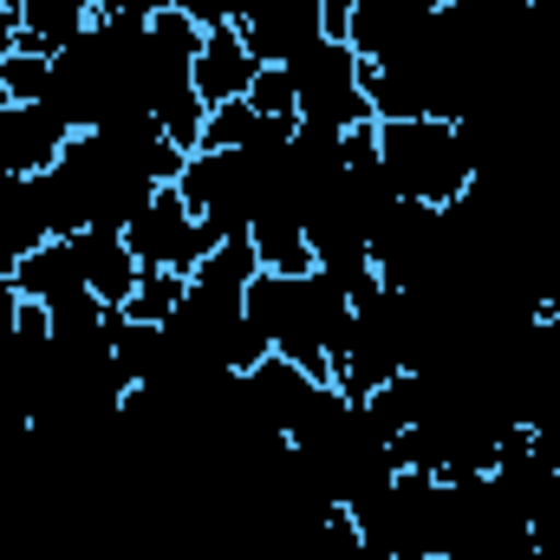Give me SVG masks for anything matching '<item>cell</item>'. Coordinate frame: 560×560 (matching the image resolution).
Returning a JSON list of instances; mask_svg holds the SVG:
<instances>
[{
    "mask_svg": "<svg viewBox=\"0 0 560 560\" xmlns=\"http://www.w3.org/2000/svg\"><path fill=\"white\" fill-rule=\"evenodd\" d=\"M248 326L268 339V352L306 365L313 378L332 385V365L346 352V332H352V293L332 275H261L248 280Z\"/></svg>",
    "mask_w": 560,
    "mask_h": 560,
    "instance_id": "6da1fadb",
    "label": "cell"
},
{
    "mask_svg": "<svg viewBox=\"0 0 560 560\" xmlns=\"http://www.w3.org/2000/svg\"><path fill=\"white\" fill-rule=\"evenodd\" d=\"M372 138H378V163H385V183L398 189V202L450 209L476 183L450 118H378Z\"/></svg>",
    "mask_w": 560,
    "mask_h": 560,
    "instance_id": "7a4b0ae2",
    "label": "cell"
},
{
    "mask_svg": "<svg viewBox=\"0 0 560 560\" xmlns=\"http://www.w3.org/2000/svg\"><path fill=\"white\" fill-rule=\"evenodd\" d=\"M528 541L535 528L495 469L443 476V560H515Z\"/></svg>",
    "mask_w": 560,
    "mask_h": 560,
    "instance_id": "3957f363",
    "label": "cell"
},
{
    "mask_svg": "<svg viewBox=\"0 0 560 560\" xmlns=\"http://www.w3.org/2000/svg\"><path fill=\"white\" fill-rule=\"evenodd\" d=\"M411 372V306L398 287H372L365 300H352V332H346V352L332 365V385L365 405L372 392H385L392 378Z\"/></svg>",
    "mask_w": 560,
    "mask_h": 560,
    "instance_id": "277c9868",
    "label": "cell"
},
{
    "mask_svg": "<svg viewBox=\"0 0 560 560\" xmlns=\"http://www.w3.org/2000/svg\"><path fill=\"white\" fill-rule=\"evenodd\" d=\"M365 548L385 555H443V476L430 469H398L385 489L346 509Z\"/></svg>",
    "mask_w": 560,
    "mask_h": 560,
    "instance_id": "5b68a950",
    "label": "cell"
},
{
    "mask_svg": "<svg viewBox=\"0 0 560 560\" xmlns=\"http://www.w3.org/2000/svg\"><path fill=\"white\" fill-rule=\"evenodd\" d=\"M287 79H293V112L300 125H319V131H365L372 125V98H365V59L326 33L313 39L300 59H287Z\"/></svg>",
    "mask_w": 560,
    "mask_h": 560,
    "instance_id": "8992f818",
    "label": "cell"
},
{
    "mask_svg": "<svg viewBox=\"0 0 560 560\" xmlns=\"http://www.w3.org/2000/svg\"><path fill=\"white\" fill-rule=\"evenodd\" d=\"M176 196L222 242L229 235H248L255 229V209H261V156H248V150H189V163L176 176Z\"/></svg>",
    "mask_w": 560,
    "mask_h": 560,
    "instance_id": "52a82bcc",
    "label": "cell"
},
{
    "mask_svg": "<svg viewBox=\"0 0 560 560\" xmlns=\"http://www.w3.org/2000/svg\"><path fill=\"white\" fill-rule=\"evenodd\" d=\"M125 242H131V255H138V268H170V275H196L202 268V255L222 242L209 222H196V209L176 196V183H163L150 202H143V215L125 229Z\"/></svg>",
    "mask_w": 560,
    "mask_h": 560,
    "instance_id": "ba28073f",
    "label": "cell"
},
{
    "mask_svg": "<svg viewBox=\"0 0 560 560\" xmlns=\"http://www.w3.org/2000/svg\"><path fill=\"white\" fill-rule=\"evenodd\" d=\"M235 26L261 66H287L313 39H326V0H255Z\"/></svg>",
    "mask_w": 560,
    "mask_h": 560,
    "instance_id": "9c48e42d",
    "label": "cell"
},
{
    "mask_svg": "<svg viewBox=\"0 0 560 560\" xmlns=\"http://www.w3.org/2000/svg\"><path fill=\"white\" fill-rule=\"evenodd\" d=\"M66 143H72V131L52 105L0 98V176H46Z\"/></svg>",
    "mask_w": 560,
    "mask_h": 560,
    "instance_id": "30bf717a",
    "label": "cell"
},
{
    "mask_svg": "<svg viewBox=\"0 0 560 560\" xmlns=\"http://www.w3.org/2000/svg\"><path fill=\"white\" fill-rule=\"evenodd\" d=\"M450 0H359L352 7V20H346V46L372 66V59H385V52H398V46H411L423 26L443 13Z\"/></svg>",
    "mask_w": 560,
    "mask_h": 560,
    "instance_id": "8fae6325",
    "label": "cell"
},
{
    "mask_svg": "<svg viewBox=\"0 0 560 560\" xmlns=\"http://www.w3.org/2000/svg\"><path fill=\"white\" fill-rule=\"evenodd\" d=\"M242 392H248V405H255L268 423H280V436H293V430L306 423V411L319 405L326 378H313L306 365H293V359L268 352L255 372H242Z\"/></svg>",
    "mask_w": 560,
    "mask_h": 560,
    "instance_id": "7c38bea8",
    "label": "cell"
},
{
    "mask_svg": "<svg viewBox=\"0 0 560 560\" xmlns=\"http://www.w3.org/2000/svg\"><path fill=\"white\" fill-rule=\"evenodd\" d=\"M255 72H261V59L248 52V39H242L235 20L202 26V46H196V92H202L209 112L229 105V98H248V92H255Z\"/></svg>",
    "mask_w": 560,
    "mask_h": 560,
    "instance_id": "4fadbf2b",
    "label": "cell"
},
{
    "mask_svg": "<svg viewBox=\"0 0 560 560\" xmlns=\"http://www.w3.org/2000/svg\"><path fill=\"white\" fill-rule=\"evenodd\" d=\"M66 248H72V268L85 280V293H98L105 306H125L131 300V287H138V255H131V242L125 235H112V229H79V235H66Z\"/></svg>",
    "mask_w": 560,
    "mask_h": 560,
    "instance_id": "5bb4252c",
    "label": "cell"
},
{
    "mask_svg": "<svg viewBox=\"0 0 560 560\" xmlns=\"http://www.w3.org/2000/svg\"><path fill=\"white\" fill-rule=\"evenodd\" d=\"M20 13V46L33 52H66L92 26V0H13Z\"/></svg>",
    "mask_w": 560,
    "mask_h": 560,
    "instance_id": "9a60e30c",
    "label": "cell"
},
{
    "mask_svg": "<svg viewBox=\"0 0 560 560\" xmlns=\"http://www.w3.org/2000/svg\"><path fill=\"white\" fill-rule=\"evenodd\" d=\"M7 280L20 287V300H39V306H59V300H72V293H85V280L72 268V248H66V242H39Z\"/></svg>",
    "mask_w": 560,
    "mask_h": 560,
    "instance_id": "2e32d148",
    "label": "cell"
},
{
    "mask_svg": "<svg viewBox=\"0 0 560 560\" xmlns=\"http://www.w3.org/2000/svg\"><path fill=\"white\" fill-rule=\"evenodd\" d=\"M261 275V255H255V242L248 235H229V242H215L209 255H202V268L189 275L196 293H215V300H248V280Z\"/></svg>",
    "mask_w": 560,
    "mask_h": 560,
    "instance_id": "e0dca14e",
    "label": "cell"
},
{
    "mask_svg": "<svg viewBox=\"0 0 560 560\" xmlns=\"http://www.w3.org/2000/svg\"><path fill=\"white\" fill-rule=\"evenodd\" d=\"M248 242H255V255H261L268 275H313V242H306V229H293V222H255Z\"/></svg>",
    "mask_w": 560,
    "mask_h": 560,
    "instance_id": "ac0fdd59",
    "label": "cell"
},
{
    "mask_svg": "<svg viewBox=\"0 0 560 560\" xmlns=\"http://www.w3.org/2000/svg\"><path fill=\"white\" fill-rule=\"evenodd\" d=\"M183 287H189V275H170V268H143L138 287H131V300L118 306L125 319H143V326H163L176 306H183Z\"/></svg>",
    "mask_w": 560,
    "mask_h": 560,
    "instance_id": "d6986e66",
    "label": "cell"
},
{
    "mask_svg": "<svg viewBox=\"0 0 560 560\" xmlns=\"http://www.w3.org/2000/svg\"><path fill=\"white\" fill-rule=\"evenodd\" d=\"M46 85H52V52H33V46H13L0 59V92L20 98V105H46Z\"/></svg>",
    "mask_w": 560,
    "mask_h": 560,
    "instance_id": "ffe728a7",
    "label": "cell"
},
{
    "mask_svg": "<svg viewBox=\"0 0 560 560\" xmlns=\"http://www.w3.org/2000/svg\"><path fill=\"white\" fill-rule=\"evenodd\" d=\"M248 105H255V112H268V118H287V125H300L287 66H261V72H255V92H248Z\"/></svg>",
    "mask_w": 560,
    "mask_h": 560,
    "instance_id": "44dd1931",
    "label": "cell"
},
{
    "mask_svg": "<svg viewBox=\"0 0 560 560\" xmlns=\"http://www.w3.org/2000/svg\"><path fill=\"white\" fill-rule=\"evenodd\" d=\"M163 7H170V0H92V13H112V20H156V13H163Z\"/></svg>",
    "mask_w": 560,
    "mask_h": 560,
    "instance_id": "7402d4cb",
    "label": "cell"
},
{
    "mask_svg": "<svg viewBox=\"0 0 560 560\" xmlns=\"http://www.w3.org/2000/svg\"><path fill=\"white\" fill-rule=\"evenodd\" d=\"M13 46H20V13H13V7H0V59H7Z\"/></svg>",
    "mask_w": 560,
    "mask_h": 560,
    "instance_id": "603a6c76",
    "label": "cell"
},
{
    "mask_svg": "<svg viewBox=\"0 0 560 560\" xmlns=\"http://www.w3.org/2000/svg\"><path fill=\"white\" fill-rule=\"evenodd\" d=\"M352 7H359V0H326V33H346V20H352Z\"/></svg>",
    "mask_w": 560,
    "mask_h": 560,
    "instance_id": "cb8c5ba5",
    "label": "cell"
},
{
    "mask_svg": "<svg viewBox=\"0 0 560 560\" xmlns=\"http://www.w3.org/2000/svg\"><path fill=\"white\" fill-rule=\"evenodd\" d=\"M0 98H7V92H0Z\"/></svg>",
    "mask_w": 560,
    "mask_h": 560,
    "instance_id": "d4e9b609",
    "label": "cell"
}]
</instances>
